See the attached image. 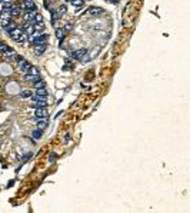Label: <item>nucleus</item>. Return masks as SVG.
Here are the masks:
<instances>
[{
  "instance_id": "9",
  "label": "nucleus",
  "mask_w": 190,
  "mask_h": 213,
  "mask_svg": "<svg viewBox=\"0 0 190 213\" xmlns=\"http://www.w3.org/2000/svg\"><path fill=\"white\" fill-rule=\"evenodd\" d=\"M103 9H100V7H90L89 10H87V14L89 16H100V14H103Z\"/></svg>"
},
{
  "instance_id": "24",
  "label": "nucleus",
  "mask_w": 190,
  "mask_h": 213,
  "mask_svg": "<svg viewBox=\"0 0 190 213\" xmlns=\"http://www.w3.org/2000/svg\"><path fill=\"white\" fill-rule=\"evenodd\" d=\"M56 157H57V156H56L54 153H52V155L49 156V162H50V163H52V162H54V159H56Z\"/></svg>"
},
{
  "instance_id": "15",
  "label": "nucleus",
  "mask_w": 190,
  "mask_h": 213,
  "mask_svg": "<svg viewBox=\"0 0 190 213\" xmlns=\"http://www.w3.org/2000/svg\"><path fill=\"white\" fill-rule=\"evenodd\" d=\"M66 12H67V7L64 6V4H62L57 10H56V13H57V16H59V19L63 16V14H66Z\"/></svg>"
},
{
  "instance_id": "22",
  "label": "nucleus",
  "mask_w": 190,
  "mask_h": 213,
  "mask_svg": "<svg viewBox=\"0 0 190 213\" xmlns=\"http://www.w3.org/2000/svg\"><path fill=\"white\" fill-rule=\"evenodd\" d=\"M33 22H35V23H43V16H41V14H39V13H36V14H35Z\"/></svg>"
},
{
  "instance_id": "25",
  "label": "nucleus",
  "mask_w": 190,
  "mask_h": 213,
  "mask_svg": "<svg viewBox=\"0 0 190 213\" xmlns=\"http://www.w3.org/2000/svg\"><path fill=\"white\" fill-rule=\"evenodd\" d=\"M72 27H73V26H72V23H67V24H66V27H63V29H64V30L67 32V30H70Z\"/></svg>"
},
{
  "instance_id": "18",
  "label": "nucleus",
  "mask_w": 190,
  "mask_h": 213,
  "mask_svg": "<svg viewBox=\"0 0 190 213\" xmlns=\"http://www.w3.org/2000/svg\"><path fill=\"white\" fill-rule=\"evenodd\" d=\"M16 29V24H14V22H12V23H9L6 27H4V32H7V33H10L12 30H14Z\"/></svg>"
},
{
  "instance_id": "20",
  "label": "nucleus",
  "mask_w": 190,
  "mask_h": 213,
  "mask_svg": "<svg viewBox=\"0 0 190 213\" xmlns=\"http://www.w3.org/2000/svg\"><path fill=\"white\" fill-rule=\"evenodd\" d=\"M41 134H43L41 129H36V130H33V137H35V139H40V137H41Z\"/></svg>"
},
{
  "instance_id": "13",
  "label": "nucleus",
  "mask_w": 190,
  "mask_h": 213,
  "mask_svg": "<svg viewBox=\"0 0 190 213\" xmlns=\"http://www.w3.org/2000/svg\"><path fill=\"white\" fill-rule=\"evenodd\" d=\"M70 4H72L76 10H80V9L84 6V0H70Z\"/></svg>"
},
{
  "instance_id": "2",
  "label": "nucleus",
  "mask_w": 190,
  "mask_h": 213,
  "mask_svg": "<svg viewBox=\"0 0 190 213\" xmlns=\"http://www.w3.org/2000/svg\"><path fill=\"white\" fill-rule=\"evenodd\" d=\"M86 53H87V49H77L75 50L73 53H72V59L73 60H83V57L86 56Z\"/></svg>"
},
{
  "instance_id": "19",
  "label": "nucleus",
  "mask_w": 190,
  "mask_h": 213,
  "mask_svg": "<svg viewBox=\"0 0 190 213\" xmlns=\"http://www.w3.org/2000/svg\"><path fill=\"white\" fill-rule=\"evenodd\" d=\"M33 85H35V87H36V89H41V87H46V83H44V80H41V79H40V80H37V82H35Z\"/></svg>"
},
{
  "instance_id": "21",
  "label": "nucleus",
  "mask_w": 190,
  "mask_h": 213,
  "mask_svg": "<svg viewBox=\"0 0 190 213\" xmlns=\"http://www.w3.org/2000/svg\"><path fill=\"white\" fill-rule=\"evenodd\" d=\"M32 94H33V92H30V90H23V92L20 93V96L24 97V99H26V97H32Z\"/></svg>"
},
{
  "instance_id": "16",
  "label": "nucleus",
  "mask_w": 190,
  "mask_h": 213,
  "mask_svg": "<svg viewBox=\"0 0 190 213\" xmlns=\"http://www.w3.org/2000/svg\"><path fill=\"white\" fill-rule=\"evenodd\" d=\"M64 35H66V30H64V29H57V30H56V37H57L59 40H62V39L64 37Z\"/></svg>"
},
{
  "instance_id": "23",
  "label": "nucleus",
  "mask_w": 190,
  "mask_h": 213,
  "mask_svg": "<svg viewBox=\"0 0 190 213\" xmlns=\"http://www.w3.org/2000/svg\"><path fill=\"white\" fill-rule=\"evenodd\" d=\"M27 73H30V75H40L39 70H37V67H32V66H30V69H29Z\"/></svg>"
},
{
  "instance_id": "6",
  "label": "nucleus",
  "mask_w": 190,
  "mask_h": 213,
  "mask_svg": "<svg viewBox=\"0 0 190 213\" xmlns=\"http://www.w3.org/2000/svg\"><path fill=\"white\" fill-rule=\"evenodd\" d=\"M35 14H36V10H32V12H30V10H27V12L24 13V16H23V17H24V22H26V23L33 24V23H35V22H33Z\"/></svg>"
},
{
  "instance_id": "3",
  "label": "nucleus",
  "mask_w": 190,
  "mask_h": 213,
  "mask_svg": "<svg viewBox=\"0 0 190 213\" xmlns=\"http://www.w3.org/2000/svg\"><path fill=\"white\" fill-rule=\"evenodd\" d=\"M47 49V43H39V44H33V50L36 56H41Z\"/></svg>"
},
{
  "instance_id": "1",
  "label": "nucleus",
  "mask_w": 190,
  "mask_h": 213,
  "mask_svg": "<svg viewBox=\"0 0 190 213\" xmlns=\"http://www.w3.org/2000/svg\"><path fill=\"white\" fill-rule=\"evenodd\" d=\"M9 36H10V39L13 42H16V43H24L26 39H27V35L24 33V30L22 27H16L14 30H12L9 33Z\"/></svg>"
},
{
  "instance_id": "8",
  "label": "nucleus",
  "mask_w": 190,
  "mask_h": 213,
  "mask_svg": "<svg viewBox=\"0 0 190 213\" xmlns=\"http://www.w3.org/2000/svg\"><path fill=\"white\" fill-rule=\"evenodd\" d=\"M37 80H40V75H30V73L24 75V82H27V83H35Z\"/></svg>"
},
{
  "instance_id": "7",
  "label": "nucleus",
  "mask_w": 190,
  "mask_h": 213,
  "mask_svg": "<svg viewBox=\"0 0 190 213\" xmlns=\"http://www.w3.org/2000/svg\"><path fill=\"white\" fill-rule=\"evenodd\" d=\"M20 7H22V10H26V12L30 10V9H32V10H36V9H37L36 4L33 3V0H26V1H23V4H22Z\"/></svg>"
},
{
  "instance_id": "4",
  "label": "nucleus",
  "mask_w": 190,
  "mask_h": 213,
  "mask_svg": "<svg viewBox=\"0 0 190 213\" xmlns=\"http://www.w3.org/2000/svg\"><path fill=\"white\" fill-rule=\"evenodd\" d=\"M17 67H19V70H22V72H29V69H30V63L26 60V59H19L17 60Z\"/></svg>"
},
{
  "instance_id": "11",
  "label": "nucleus",
  "mask_w": 190,
  "mask_h": 213,
  "mask_svg": "<svg viewBox=\"0 0 190 213\" xmlns=\"http://www.w3.org/2000/svg\"><path fill=\"white\" fill-rule=\"evenodd\" d=\"M10 7H13V4H12L10 1H3V0H0V13L7 12Z\"/></svg>"
},
{
  "instance_id": "26",
  "label": "nucleus",
  "mask_w": 190,
  "mask_h": 213,
  "mask_svg": "<svg viewBox=\"0 0 190 213\" xmlns=\"http://www.w3.org/2000/svg\"><path fill=\"white\" fill-rule=\"evenodd\" d=\"M117 1H119V0H112V3H117Z\"/></svg>"
},
{
  "instance_id": "5",
  "label": "nucleus",
  "mask_w": 190,
  "mask_h": 213,
  "mask_svg": "<svg viewBox=\"0 0 190 213\" xmlns=\"http://www.w3.org/2000/svg\"><path fill=\"white\" fill-rule=\"evenodd\" d=\"M35 117L36 119H43V117H49V112L46 107H37L35 110Z\"/></svg>"
},
{
  "instance_id": "17",
  "label": "nucleus",
  "mask_w": 190,
  "mask_h": 213,
  "mask_svg": "<svg viewBox=\"0 0 190 213\" xmlns=\"http://www.w3.org/2000/svg\"><path fill=\"white\" fill-rule=\"evenodd\" d=\"M46 106H47V102H46V100L35 102V103H33V107H35V109H37V107H46Z\"/></svg>"
},
{
  "instance_id": "27",
  "label": "nucleus",
  "mask_w": 190,
  "mask_h": 213,
  "mask_svg": "<svg viewBox=\"0 0 190 213\" xmlns=\"http://www.w3.org/2000/svg\"><path fill=\"white\" fill-rule=\"evenodd\" d=\"M64 1H70V0H64Z\"/></svg>"
},
{
  "instance_id": "10",
  "label": "nucleus",
  "mask_w": 190,
  "mask_h": 213,
  "mask_svg": "<svg viewBox=\"0 0 190 213\" xmlns=\"http://www.w3.org/2000/svg\"><path fill=\"white\" fill-rule=\"evenodd\" d=\"M6 13H7L9 16H12V17H16V16H19V14L22 13V7H14V6H13V7H10Z\"/></svg>"
},
{
  "instance_id": "12",
  "label": "nucleus",
  "mask_w": 190,
  "mask_h": 213,
  "mask_svg": "<svg viewBox=\"0 0 190 213\" xmlns=\"http://www.w3.org/2000/svg\"><path fill=\"white\" fill-rule=\"evenodd\" d=\"M37 120V129H46L49 126V119L47 117H43V119H36Z\"/></svg>"
},
{
  "instance_id": "14",
  "label": "nucleus",
  "mask_w": 190,
  "mask_h": 213,
  "mask_svg": "<svg viewBox=\"0 0 190 213\" xmlns=\"http://www.w3.org/2000/svg\"><path fill=\"white\" fill-rule=\"evenodd\" d=\"M33 94H36V96H41V97H47V90H46V87H41V89H36Z\"/></svg>"
}]
</instances>
